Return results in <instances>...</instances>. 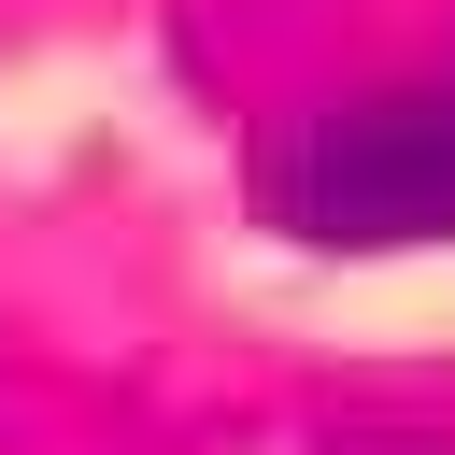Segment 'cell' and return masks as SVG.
<instances>
[{
  "label": "cell",
  "mask_w": 455,
  "mask_h": 455,
  "mask_svg": "<svg viewBox=\"0 0 455 455\" xmlns=\"http://www.w3.org/2000/svg\"><path fill=\"white\" fill-rule=\"evenodd\" d=\"M256 199H270L284 242H327V256L455 242V85H370V100L299 114L270 142Z\"/></svg>",
  "instance_id": "obj_1"
},
{
  "label": "cell",
  "mask_w": 455,
  "mask_h": 455,
  "mask_svg": "<svg viewBox=\"0 0 455 455\" xmlns=\"http://www.w3.org/2000/svg\"><path fill=\"white\" fill-rule=\"evenodd\" d=\"M313 455H455V441H427V427H341V441H313Z\"/></svg>",
  "instance_id": "obj_2"
}]
</instances>
